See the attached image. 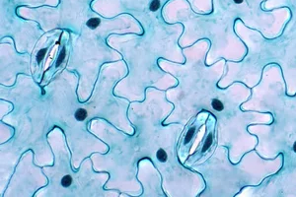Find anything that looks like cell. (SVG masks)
<instances>
[{"label":"cell","instance_id":"obj_1","mask_svg":"<svg viewBox=\"0 0 296 197\" xmlns=\"http://www.w3.org/2000/svg\"><path fill=\"white\" fill-rule=\"evenodd\" d=\"M87 117V112L83 109H79L76 112H75V118L78 121H83Z\"/></svg>","mask_w":296,"mask_h":197},{"label":"cell","instance_id":"obj_2","mask_svg":"<svg viewBox=\"0 0 296 197\" xmlns=\"http://www.w3.org/2000/svg\"><path fill=\"white\" fill-rule=\"evenodd\" d=\"M211 105L215 110H217V112H221V110H223V109H224L223 104L219 100H217V98H213L212 102H211Z\"/></svg>","mask_w":296,"mask_h":197},{"label":"cell","instance_id":"obj_3","mask_svg":"<svg viewBox=\"0 0 296 197\" xmlns=\"http://www.w3.org/2000/svg\"><path fill=\"white\" fill-rule=\"evenodd\" d=\"M99 24H100V19L91 18L90 20H88V22H87V26L91 28V29H96V28L99 26Z\"/></svg>","mask_w":296,"mask_h":197},{"label":"cell","instance_id":"obj_4","mask_svg":"<svg viewBox=\"0 0 296 197\" xmlns=\"http://www.w3.org/2000/svg\"><path fill=\"white\" fill-rule=\"evenodd\" d=\"M156 157L158 158V160H159L160 162H162V163H164V162L167 161V158H168L167 153H166L164 150H162V149L158 150V151H157Z\"/></svg>","mask_w":296,"mask_h":197},{"label":"cell","instance_id":"obj_5","mask_svg":"<svg viewBox=\"0 0 296 197\" xmlns=\"http://www.w3.org/2000/svg\"><path fill=\"white\" fill-rule=\"evenodd\" d=\"M72 183V177L70 175H64L61 179V185L63 187H69Z\"/></svg>","mask_w":296,"mask_h":197},{"label":"cell","instance_id":"obj_6","mask_svg":"<svg viewBox=\"0 0 296 197\" xmlns=\"http://www.w3.org/2000/svg\"><path fill=\"white\" fill-rule=\"evenodd\" d=\"M195 127H192L189 130L188 133L185 134V143H189V141L192 140V138L193 137V134H195Z\"/></svg>","mask_w":296,"mask_h":197},{"label":"cell","instance_id":"obj_7","mask_svg":"<svg viewBox=\"0 0 296 197\" xmlns=\"http://www.w3.org/2000/svg\"><path fill=\"white\" fill-rule=\"evenodd\" d=\"M211 143H212V135H211V134H209V135L207 136V138H206V140H205V143H204V146L202 148V151L203 152L206 151V150L209 148V146L211 145Z\"/></svg>","mask_w":296,"mask_h":197},{"label":"cell","instance_id":"obj_8","mask_svg":"<svg viewBox=\"0 0 296 197\" xmlns=\"http://www.w3.org/2000/svg\"><path fill=\"white\" fill-rule=\"evenodd\" d=\"M46 50H47V48H43V49H41V50H39V52H38V54H37V61H38L39 63H41L42 60L43 59V57H45Z\"/></svg>","mask_w":296,"mask_h":197},{"label":"cell","instance_id":"obj_9","mask_svg":"<svg viewBox=\"0 0 296 197\" xmlns=\"http://www.w3.org/2000/svg\"><path fill=\"white\" fill-rule=\"evenodd\" d=\"M160 7V0H153L150 4V10L151 11H156L158 8Z\"/></svg>","mask_w":296,"mask_h":197},{"label":"cell","instance_id":"obj_10","mask_svg":"<svg viewBox=\"0 0 296 197\" xmlns=\"http://www.w3.org/2000/svg\"><path fill=\"white\" fill-rule=\"evenodd\" d=\"M65 58V49H62L60 54H59V56L57 58V61H56V66H59V64H61L62 61L64 60Z\"/></svg>","mask_w":296,"mask_h":197},{"label":"cell","instance_id":"obj_11","mask_svg":"<svg viewBox=\"0 0 296 197\" xmlns=\"http://www.w3.org/2000/svg\"><path fill=\"white\" fill-rule=\"evenodd\" d=\"M233 1H234V3H236V4H241V3H243L244 0H233Z\"/></svg>","mask_w":296,"mask_h":197},{"label":"cell","instance_id":"obj_12","mask_svg":"<svg viewBox=\"0 0 296 197\" xmlns=\"http://www.w3.org/2000/svg\"><path fill=\"white\" fill-rule=\"evenodd\" d=\"M293 150H294V152L296 153V142H294V144H293Z\"/></svg>","mask_w":296,"mask_h":197}]
</instances>
